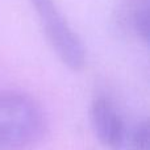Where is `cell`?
Segmentation results:
<instances>
[{
	"instance_id": "3",
	"label": "cell",
	"mask_w": 150,
	"mask_h": 150,
	"mask_svg": "<svg viewBox=\"0 0 150 150\" xmlns=\"http://www.w3.org/2000/svg\"><path fill=\"white\" fill-rule=\"evenodd\" d=\"M91 125L96 138L109 150H125L129 125L113 103L99 96L91 104Z\"/></svg>"
},
{
	"instance_id": "5",
	"label": "cell",
	"mask_w": 150,
	"mask_h": 150,
	"mask_svg": "<svg viewBox=\"0 0 150 150\" xmlns=\"http://www.w3.org/2000/svg\"><path fill=\"white\" fill-rule=\"evenodd\" d=\"M132 29L136 36L144 42H148L149 37V7L148 1L138 4L132 12Z\"/></svg>"
},
{
	"instance_id": "1",
	"label": "cell",
	"mask_w": 150,
	"mask_h": 150,
	"mask_svg": "<svg viewBox=\"0 0 150 150\" xmlns=\"http://www.w3.org/2000/svg\"><path fill=\"white\" fill-rule=\"evenodd\" d=\"M46 133L40 104L18 91H0V150H30Z\"/></svg>"
},
{
	"instance_id": "4",
	"label": "cell",
	"mask_w": 150,
	"mask_h": 150,
	"mask_svg": "<svg viewBox=\"0 0 150 150\" xmlns=\"http://www.w3.org/2000/svg\"><path fill=\"white\" fill-rule=\"evenodd\" d=\"M125 150H149V121L142 119L129 127Z\"/></svg>"
},
{
	"instance_id": "2",
	"label": "cell",
	"mask_w": 150,
	"mask_h": 150,
	"mask_svg": "<svg viewBox=\"0 0 150 150\" xmlns=\"http://www.w3.org/2000/svg\"><path fill=\"white\" fill-rule=\"evenodd\" d=\"M44 34L63 65L80 70L86 65V47L54 0H30Z\"/></svg>"
}]
</instances>
